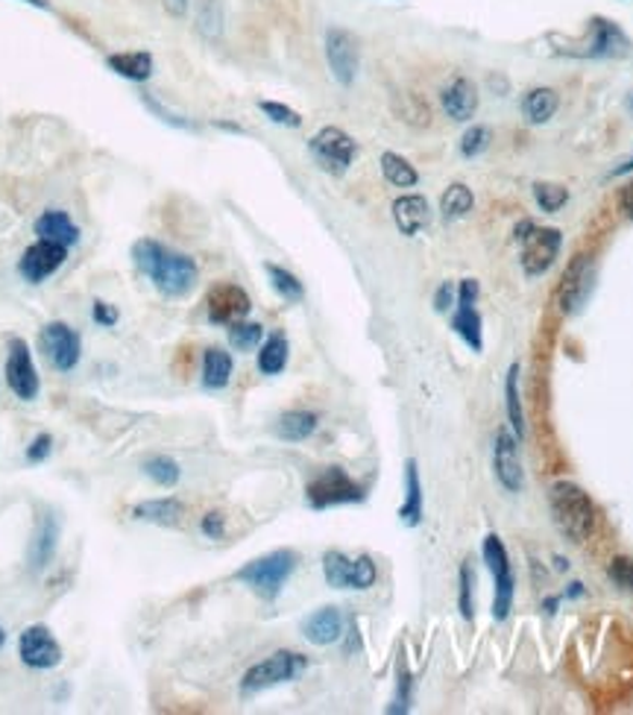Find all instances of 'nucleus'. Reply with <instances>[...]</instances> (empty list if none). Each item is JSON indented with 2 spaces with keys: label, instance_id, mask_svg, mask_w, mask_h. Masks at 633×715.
Returning <instances> with one entry per match:
<instances>
[{
  "label": "nucleus",
  "instance_id": "nucleus-1",
  "mask_svg": "<svg viewBox=\"0 0 633 715\" xmlns=\"http://www.w3.org/2000/svg\"><path fill=\"white\" fill-rule=\"evenodd\" d=\"M133 262L147 279L153 281V288L171 300L188 297L200 279V271H197V262L191 255L171 250L167 243L153 241V238H141L133 243Z\"/></svg>",
  "mask_w": 633,
  "mask_h": 715
},
{
  "label": "nucleus",
  "instance_id": "nucleus-2",
  "mask_svg": "<svg viewBox=\"0 0 633 715\" xmlns=\"http://www.w3.org/2000/svg\"><path fill=\"white\" fill-rule=\"evenodd\" d=\"M548 507L555 519L557 531L569 542H586L595 534L598 513H595L593 499L572 481H557L548 490Z\"/></svg>",
  "mask_w": 633,
  "mask_h": 715
},
{
  "label": "nucleus",
  "instance_id": "nucleus-3",
  "mask_svg": "<svg viewBox=\"0 0 633 715\" xmlns=\"http://www.w3.org/2000/svg\"><path fill=\"white\" fill-rule=\"evenodd\" d=\"M299 557L294 549H276L259 557V561H250L247 566H240L235 572V580L247 584L259 599L264 601H276L278 592L285 590V584L290 580V575L297 572Z\"/></svg>",
  "mask_w": 633,
  "mask_h": 715
},
{
  "label": "nucleus",
  "instance_id": "nucleus-4",
  "mask_svg": "<svg viewBox=\"0 0 633 715\" xmlns=\"http://www.w3.org/2000/svg\"><path fill=\"white\" fill-rule=\"evenodd\" d=\"M557 53L575 59H628L633 53V41L616 21L595 15L589 18L584 39L563 41V48H557Z\"/></svg>",
  "mask_w": 633,
  "mask_h": 715
},
{
  "label": "nucleus",
  "instance_id": "nucleus-5",
  "mask_svg": "<svg viewBox=\"0 0 633 715\" xmlns=\"http://www.w3.org/2000/svg\"><path fill=\"white\" fill-rule=\"evenodd\" d=\"M517 241L522 243V271L525 276H543L551 271L557 252L563 247V235L555 226H537L534 221H519L517 223Z\"/></svg>",
  "mask_w": 633,
  "mask_h": 715
},
{
  "label": "nucleus",
  "instance_id": "nucleus-6",
  "mask_svg": "<svg viewBox=\"0 0 633 715\" xmlns=\"http://www.w3.org/2000/svg\"><path fill=\"white\" fill-rule=\"evenodd\" d=\"M306 668L308 657H302L297 651H276V654H270L268 660L256 663V666L244 675V680H240V695L250 698L264 692V689L278 687V683H290V680H297Z\"/></svg>",
  "mask_w": 633,
  "mask_h": 715
},
{
  "label": "nucleus",
  "instance_id": "nucleus-7",
  "mask_svg": "<svg viewBox=\"0 0 633 715\" xmlns=\"http://www.w3.org/2000/svg\"><path fill=\"white\" fill-rule=\"evenodd\" d=\"M306 499L314 511H328V507H340V504H361L367 499V490L358 481H352L340 466H326L323 473L308 481Z\"/></svg>",
  "mask_w": 633,
  "mask_h": 715
},
{
  "label": "nucleus",
  "instance_id": "nucleus-8",
  "mask_svg": "<svg viewBox=\"0 0 633 715\" xmlns=\"http://www.w3.org/2000/svg\"><path fill=\"white\" fill-rule=\"evenodd\" d=\"M484 563H487L489 575H493V584H496V592H493V619L505 622L513 610V592H517V575H513V566H510L508 549L501 542L499 534H489L484 540Z\"/></svg>",
  "mask_w": 633,
  "mask_h": 715
},
{
  "label": "nucleus",
  "instance_id": "nucleus-9",
  "mask_svg": "<svg viewBox=\"0 0 633 715\" xmlns=\"http://www.w3.org/2000/svg\"><path fill=\"white\" fill-rule=\"evenodd\" d=\"M308 150L314 155L316 165L332 176H344L358 155L356 138L346 136L340 126H323V129L308 141Z\"/></svg>",
  "mask_w": 633,
  "mask_h": 715
},
{
  "label": "nucleus",
  "instance_id": "nucleus-10",
  "mask_svg": "<svg viewBox=\"0 0 633 715\" xmlns=\"http://www.w3.org/2000/svg\"><path fill=\"white\" fill-rule=\"evenodd\" d=\"M323 575L332 590H370L378 578V569L367 554L352 561L344 551L332 549L323 554Z\"/></svg>",
  "mask_w": 633,
  "mask_h": 715
},
{
  "label": "nucleus",
  "instance_id": "nucleus-11",
  "mask_svg": "<svg viewBox=\"0 0 633 715\" xmlns=\"http://www.w3.org/2000/svg\"><path fill=\"white\" fill-rule=\"evenodd\" d=\"M595 288V262L593 255H575L569 262L560 288H557V309L563 314H578L584 309L586 300L593 297Z\"/></svg>",
  "mask_w": 633,
  "mask_h": 715
},
{
  "label": "nucleus",
  "instance_id": "nucleus-12",
  "mask_svg": "<svg viewBox=\"0 0 633 715\" xmlns=\"http://www.w3.org/2000/svg\"><path fill=\"white\" fill-rule=\"evenodd\" d=\"M39 347L50 361V367L59 373H71L83 358V340H79L77 329H71L67 323H59V319L48 323L39 331Z\"/></svg>",
  "mask_w": 633,
  "mask_h": 715
},
{
  "label": "nucleus",
  "instance_id": "nucleus-13",
  "mask_svg": "<svg viewBox=\"0 0 633 715\" xmlns=\"http://www.w3.org/2000/svg\"><path fill=\"white\" fill-rule=\"evenodd\" d=\"M326 62L332 77L340 86H352L361 68V45H358L356 33H349L344 27H328L326 29Z\"/></svg>",
  "mask_w": 633,
  "mask_h": 715
},
{
  "label": "nucleus",
  "instance_id": "nucleus-14",
  "mask_svg": "<svg viewBox=\"0 0 633 715\" xmlns=\"http://www.w3.org/2000/svg\"><path fill=\"white\" fill-rule=\"evenodd\" d=\"M479 290V281L463 279L461 288H458L455 314H451V331H455L472 352H481V349H484V323H481V314L479 309H475Z\"/></svg>",
  "mask_w": 633,
  "mask_h": 715
},
{
  "label": "nucleus",
  "instance_id": "nucleus-15",
  "mask_svg": "<svg viewBox=\"0 0 633 715\" xmlns=\"http://www.w3.org/2000/svg\"><path fill=\"white\" fill-rule=\"evenodd\" d=\"M7 381H10V390L21 399V402H33V399L39 397V390H41L39 373H36L33 352H29L27 340L24 338L10 340V355H7Z\"/></svg>",
  "mask_w": 633,
  "mask_h": 715
},
{
  "label": "nucleus",
  "instance_id": "nucleus-16",
  "mask_svg": "<svg viewBox=\"0 0 633 715\" xmlns=\"http://www.w3.org/2000/svg\"><path fill=\"white\" fill-rule=\"evenodd\" d=\"M18 657L27 668L48 672L62 663V645L45 625H29L18 639Z\"/></svg>",
  "mask_w": 633,
  "mask_h": 715
},
{
  "label": "nucleus",
  "instance_id": "nucleus-17",
  "mask_svg": "<svg viewBox=\"0 0 633 715\" xmlns=\"http://www.w3.org/2000/svg\"><path fill=\"white\" fill-rule=\"evenodd\" d=\"M493 469H496V478H499V484L508 490V493H522V490H525V469H522L519 440L513 431H505V428L496 431Z\"/></svg>",
  "mask_w": 633,
  "mask_h": 715
},
{
  "label": "nucleus",
  "instance_id": "nucleus-18",
  "mask_svg": "<svg viewBox=\"0 0 633 715\" xmlns=\"http://www.w3.org/2000/svg\"><path fill=\"white\" fill-rule=\"evenodd\" d=\"M65 259H67V247L53 241H41L39 238V241L33 243V247H27L24 255H21L18 273L29 281V285H41V281L50 279V276L65 264Z\"/></svg>",
  "mask_w": 633,
  "mask_h": 715
},
{
  "label": "nucleus",
  "instance_id": "nucleus-19",
  "mask_svg": "<svg viewBox=\"0 0 633 715\" xmlns=\"http://www.w3.org/2000/svg\"><path fill=\"white\" fill-rule=\"evenodd\" d=\"M206 311H209V319L214 326H232L238 319H247V314L252 311V302L247 297V290L226 281V285L211 288L209 300H206Z\"/></svg>",
  "mask_w": 633,
  "mask_h": 715
},
{
  "label": "nucleus",
  "instance_id": "nucleus-20",
  "mask_svg": "<svg viewBox=\"0 0 633 715\" xmlns=\"http://www.w3.org/2000/svg\"><path fill=\"white\" fill-rule=\"evenodd\" d=\"M440 100L446 115H449L451 121H458V124H467V121H472L475 112H479V88L467 77L451 79L449 86L443 88Z\"/></svg>",
  "mask_w": 633,
  "mask_h": 715
},
{
  "label": "nucleus",
  "instance_id": "nucleus-21",
  "mask_svg": "<svg viewBox=\"0 0 633 715\" xmlns=\"http://www.w3.org/2000/svg\"><path fill=\"white\" fill-rule=\"evenodd\" d=\"M344 613L337 607H320L302 622V634L311 645H335L337 639L344 637Z\"/></svg>",
  "mask_w": 633,
  "mask_h": 715
},
{
  "label": "nucleus",
  "instance_id": "nucleus-22",
  "mask_svg": "<svg viewBox=\"0 0 633 715\" xmlns=\"http://www.w3.org/2000/svg\"><path fill=\"white\" fill-rule=\"evenodd\" d=\"M394 221L399 226V233L413 238L420 235L429 221H432V209H429V200L422 193H405L394 203Z\"/></svg>",
  "mask_w": 633,
  "mask_h": 715
},
{
  "label": "nucleus",
  "instance_id": "nucleus-23",
  "mask_svg": "<svg viewBox=\"0 0 633 715\" xmlns=\"http://www.w3.org/2000/svg\"><path fill=\"white\" fill-rule=\"evenodd\" d=\"M36 235L41 241L62 243V247H74L79 241V226L71 221V214L50 209L36 221Z\"/></svg>",
  "mask_w": 633,
  "mask_h": 715
},
{
  "label": "nucleus",
  "instance_id": "nucleus-24",
  "mask_svg": "<svg viewBox=\"0 0 633 715\" xmlns=\"http://www.w3.org/2000/svg\"><path fill=\"white\" fill-rule=\"evenodd\" d=\"M59 549V519L53 513H45L39 523V531L33 537V545H29V566L39 572L45 569L53 554Z\"/></svg>",
  "mask_w": 633,
  "mask_h": 715
},
{
  "label": "nucleus",
  "instance_id": "nucleus-25",
  "mask_svg": "<svg viewBox=\"0 0 633 715\" xmlns=\"http://www.w3.org/2000/svg\"><path fill=\"white\" fill-rule=\"evenodd\" d=\"M183 513H185V504L179 502V499H147V502L135 504L133 519L171 528V525L183 523Z\"/></svg>",
  "mask_w": 633,
  "mask_h": 715
},
{
  "label": "nucleus",
  "instance_id": "nucleus-26",
  "mask_svg": "<svg viewBox=\"0 0 633 715\" xmlns=\"http://www.w3.org/2000/svg\"><path fill=\"white\" fill-rule=\"evenodd\" d=\"M105 65L115 71L117 77L129 83H147L153 77V57L147 50H126V53H112L105 57Z\"/></svg>",
  "mask_w": 633,
  "mask_h": 715
},
{
  "label": "nucleus",
  "instance_id": "nucleus-27",
  "mask_svg": "<svg viewBox=\"0 0 633 715\" xmlns=\"http://www.w3.org/2000/svg\"><path fill=\"white\" fill-rule=\"evenodd\" d=\"M232 355L221 347H209L202 352V387L206 390H223L232 381Z\"/></svg>",
  "mask_w": 633,
  "mask_h": 715
},
{
  "label": "nucleus",
  "instance_id": "nucleus-28",
  "mask_svg": "<svg viewBox=\"0 0 633 715\" xmlns=\"http://www.w3.org/2000/svg\"><path fill=\"white\" fill-rule=\"evenodd\" d=\"M399 519L405 528H417L422 523V484L413 457L405 464V502L399 507Z\"/></svg>",
  "mask_w": 633,
  "mask_h": 715
},
{
  "label": "nucleus",
  "instance_id": "nucleus-29",
  "mask_svg": "<svg viewBox=\"0 0 633 715\" xmlns=\"http://www.w3.org/2000/svg\"><path fill=\"white\" fill-rule=\"evenodd\" d=\"M557 106H560V97H557L555 88H531L525 97H522V115H525L528 124H548L555 117Z\"/></svg>",
  "mask_w": 633,
  "mask_h": 715
},
{
  "label": "nucleus",
  "instance_id": "nucleus-30",
  "mask_svg": "<svg viewBox=\"0 0 633 715\" xmlns=\"http://www.w3.org/2000/svg\"><path fill=\"white\" fill-rule=\"evenodd\" d=\"M320 426V416L314 411H288L276 419V435L288 443H302L314 435Z\"/></svg>",
  "mask_w": 633,
  "mask_h": 715
},
{
  "label": "nucleus",
  "instance_id": "nucleus-31",
  "mask_svg": "<svg viewBox=\"0 0 633 715\" xmlns=\"http://www.w3.org/2000/svg\"><path fill=\"white\" fill-rule=\"evenodd\" d=\"M288 338L282 335V331H276V335H270L268 340H264V347H261L259 352V369L264 373V376H278L282 369L288 367Z\"/></svg>",
  "mask_w": 633,
  "mask_h": 715
},
{
  "label": "nucleus",
  "instance_id": "nucleus-32",
  "mask_svg": "<svg viewBox=\"0 0 633 715\" xmlns=\"http://www.w3.org/2000/svg\"><path fill=\"white\" fill-rule=\"evenodd\" d=\"M505 407H508L510 431L522 440L525 437V414H522V399H519V364H510L508 378H505Z\"/></svg>",
  "mask_w": 633,
  "mask_h": 715
},
{
  "label": "nucleus",
  "instance_id": "nucleus-33",
  "mask_svg": "<svg viewBox=\"0 0 633 715\" xmlns=\"http://www.w3.org/2000/svg\"><path fill=\"white\" fill-rule=\"evenodd\" d=\"M472 205H475V197L463 183L449 185L440 197V212L446 221H461L467 214L472 212Z\"/></svg>",
  "mask_w": 633,
  "mask_h": 715
},
{
  "label": "nucleus",
  "instance_id": "nucleus-34",
  "mask_svg": "<svg viewBox=\"0 0 633 715\" xmlns=\"http://www.w3.org/2000/svg\"><path fill=\"white\" fill-rule=\"evenodd\" d=\"M382 174L384 179L390 185H396V188H413V185L420 183V174H417V167L408 162V159H402L399 153H382Z\"/></svg>",
  "mask_w": 633,
  "mask_h": 715
},
{
  "label": "nucleus",
  "instance_id": "nucleus-35",
  "mask_svg": "<svg viewBox=\"0 0 633 715\" xmlns=\"http://www.w3.org/2000/svg\"><path fill=\"white\" fill-rule=\"evenodd\" d=\"M141 473L153 484H159V487H176L183 469H179V464H176L173 457H167V454H153V457H147L145 464H141Z\"/></svg>",
  "mask_w": 633,
  "mask_h": 715
},
{
  "label": "nucleus",
  "instance_id": "nucleus-36",
  "mask_svg": "<svg viewBox=\"0 0 633 715\" xmlns=\"http://www.w3.org/2000/svg\"><path fill=\"white\" fill-rule=\"evenodd\" d=\"M264 271H268L270 285H273V290H276L282 300L302 302V297H306V288H302V281H299L294 273L285 271V267H278V264H264Z\"/></svg>",
  "mask_w": 633,
  "mask_h": 715
},
{
  "label": "nucleus",
  "instance_id": "nucleus-37",
  "mask_svg": "<svg viewBox=\"0 0 633 715\" xmlns=\"http://www.w3.org/2000/svg\"><path fill=\"white\" fill-rule=\"evenodd\" d=\"M197 29L209 41H218L223 36V7L221 0H200L197 3Z\"/></svg>",
  "mask_w": 633,
  "mask_h": 715
},
{
  "label": "nucleus",
  "instance_id": "nucleus-38",
  "mask_svg": "<svg viewBox=\"0 0 633 715\" xmlns=\"http://www.w3.org/2000/svg\"><path fill=\"white\" fill-rule=\"evenodd\" d=\"M264 338V326L261 323H247V319H238L229 326V347L238 349V352H250L256 349Z\"/></svg>",
  "mask_w": 633,
  "mask_h": 715
},
{
  "label": "nucleus",
  "instance_id": "nucleus-39",
  "mask_svg": "<svg viewBox=\"0 0 633 715\" xmlns=\"http://www.w3.org/2000/svg\"><path fill=\"white\" fill-rule=\"evenodd\" d=\"M534 197H537V205L546 214L560 212L569 203V191L557 183H537L534 185Z\"/></svg>",
  "mask_w": 633,
  "mask_h": 715
},
{
  "label": "nucleus",
  "instance_id": "nucleus-40",
  "mask_svg": "<svg viewBox=\"0 0 633 715\" xmlns=\"http://www.w3.org/2000/svg\"><path fill=\"white\" fill-rule=\"evenodd\" d=\"M413 704V677L411 672H408V666L405 663H399V677H396V695L394 701H390V706H387V713L390 715H405L408 710H411Z\"/></svg>",
  "mask_w": 633,
  "mask_h": 715
},
{
  "label": "nucleus",
  "instance_id": "nucleus-41",
  "mask_svg": "<svg viewBox=\"0 0 633 715\" xmlns=\"http://www.w3.org/2000/svg\"><path fill=\"white\" fill-rule=\"evenodd\" d=\"M489 141H493V133H489V126H470L461 138V155L463 159H475V155L487 153Z\"/></svg>",
  "mask_w": 633,
  "mask_h": 715
},
{
  "label": "nucleus",
  "instance_id": "nucleus-42",
  "mask_svg": "<svg viewBox=\"0 0 633 715\" xmlns=\"http://www.w3.org/2000/svg\"><path fill=\"white\" fill-rule=\"evenodd\" d=\"M458 610L467 622L475 616V572H472L470 561L461 566V590H458Z\"/></svg>",
  "mask_w": 633,
  "mask_h": 715
},
{
  "label": "nucleus",
  "instance_id": "nucleus-43",
  "mask_svg": "<svg viewBox=\"0 0 633 715\" xmlns=\"http://www.w3.org/2000/svg\"><path fill=\"white\" fill-rule=\"evenodd\" d=\"M259 109L270 117V121H273V124L288 126V129H299V126H302V117H299V112H294V109L285 106V103H276V100H261Z\"/></svg>",
  "mask_w": 633,
  "mask_h": 715
},
{
  "label": "nucleus",
  "instance_id": "nucleus-44",
  "mask_svg": "<svg viewBox=\"0 0 633 715\" xmlns=\"http://www.w3.org/2000/svg\"><path fill=\"white\" fill-rule=\"evenodd\" d=\"M610 580H613L616 587L624 592H633V561L631 557H616L610 561V569H607Z\"/></svg>",
  "mask_w": 633,
  "mask_h": 715
},
{
  "label": "nucleus",
  "instance_id": "nucleus-45",
  "mask_svg": "<svg viewBox=\"0 0 633 715\" xmlns=\"http://www.w3.org/2000/svg\"><path fill=\"white\" fill-rule=\"evenodd\" d=\"M141 100H145V106L150 109V112H153L156 117H162L164 124H171V126H176V129H194V124L191 121H185V117H179V115H173V112H167V109L162 106V103H156L153 100V95H141Z\"/></svg>",
  "mask_w": 633,
  "mask_h": 715
},
{
  "label": "nucleus",
  "instance_id": "nucleus-46",
  "mask_svg": "<svg viewBox=\"0 0 633 715\" xmlns=\"http://www.w3.org/2000/svg\"><path fill=\"white\" fill-rule=\"evenodd\" d=\"M200 528L209 540H223V537H226V516L218 511H209L202 516Z\"/></svg>",
  "mask_w": 633,
  "mask_h": 715
},
{
  "label": "nucleus",
  "instance_id": "nucleus-47",
  "mask_svg": "<svg viewBox=\"0 0 633 715\" xmlns=\"http://www.w3.org/2000/svg\"><path fill=\"white\" fill-rule=\"evenodd\" d=\"M50 452H53V437L39 435L27 446V464H41V461H48Z\"/></svg>",
  "mask_w": 633,
  "mask_h": 715
},
{
  "label": "nucleus",
  "instance_id": "nucleus-48",
  "mask_svg": "<svg viewBox=\"0 0 633 715\" xmlns=\"http://www.w3.org/2000/svg\"><path fill=\"white\" fill-rule=\"evenodd\" d=\"M91 314H95L97 326H105V329H112V326L117 323V309L103 300H95V309H91Z\"/></svg>",
  "mask_w": 633,
  "mask_h": 715
},
{
  "label": "nucleus",
  "instance_id": "nucleus-49",
  "mask_svg": "<svg viewBox=\"0 0 633 715\" xmlns=\"http://www.w3.org/2000/svg\"><path fill=\"white\" fill-rule=\"evenodd\" d=\"M455 302H458L455 288H451L449 281H443L440 288H437V293H434V311H437V314H446L449 309H455Z\"/></svg>",
  "mask_w": 633,
  "mask_h": 715
},
{
  "label": "nucleus",
  "instance_id": "nucleus-50",
  "mask_svg": "<svg viewBox=\"0 0 633 715\" xmlns=\"http://www.w3.org/2000/svg\"><path fill=\"white\" fill-rule=\"evenodd\" d=\"M619 205H622V212L628 217H633V179L619 191Z\"/></svg>",
  "mask_w": 633,
  "mask_h": 715
},
{
  "label": "nucleus",
  "instance_id": "nucleus-51",
  "mask_svg": "<svg viewBox=\"0 0 633 715\" xmlns=\"http://www.w3.org/2000/svg\"><path fill=\"white\" fill-rule=\"evenodd\" d=\"M162 3L167 15H173V18H183L185 12H188V0H162Z\"/></svg>",
  "mask_w": 633,
  "mask_h": 715
},
{
  "label": "nucleus",
  "instance_id": "nucleus-52",
  "mask_svg": "<svg viewBox=\"0 0 633 715\" xmlns=\"http://www.w3.org/2000/svg\"><path fill=\"white\" fill-rule=\"evenodd\" d=\"M631 171H633V155L628 159V162H622L619 167H613V171H610V176H624V174H631Z\"/></svg>",
  "mask_w": 633,
  "mask_h": 715
},
{
  "label": "nucleus",
  "instance_id": "nucleus-53",
  "mask_svg": "<svg viewBox=\"0 0 633 715\" xmlns=\"http://www.w3.org/2000/svg\"><path fill=\"white\" fill-rule=\"evenodd\" d=\"M581 595H584V584H569V590H567V599H581Z\"/></svg>",
  "mask_w": 633,
  "mask_h": 715
},
{
  "label": "nucleus",
  "instance_id": "nucleus-54",
  "mask_svg": "<svg viewBox=\"0 0 633 715\" xmlns=\"http://www.w3.org/2000/svg\"><path fill=\"white\" fill-rule=\"evenodd\" d=\"M557 604H560V599H546V604H543V607H546L548 616H555V613H557Z\"/></svg>",
  "mask_w": 633,
  "mask_h": 715
},
{
  "label": "nucleus",
  "instance_id": "nucleus-55",
  "mask_svg": "<svg viewBox=\"0 0 633 715\" xmlns=\"http://www.w3.org/2000/svg\"><path fill=\"white\" fill-rule=\"evenodd\" d=\"M21 3H29V7H36V10H50L48 0H21Z\"/></svg>",
  "mask_w": 633,
  "mask_h": 715
},
{
  "label": "nucleus",
  "instance_id": "nucleus-56",
  "mask_svg": "<svg viewBox=\"0 0 633 715\" xmlns=\"http://www.w3.org/2000/svg\"><path fill=\"white\" fill-rule=\"evenodd\" d=\"M3 642H7V634H3V628H0V648H3Z\"/></svg>",
  "mask_w": 633,
  "mask_h": 715
},
{
  "label": "nucleus",
  "instance_id": "nucleus-57",
  "mask_svg": "<svg viewBox=\"0 0 633 715\" xmlns=\"http://www.w3.org/2000/svg\"><path fill=\"white\" fill-rule=\"evenodd\" d=\"M628 109H631V112H633V91H631V97H628Z\"/></svg>",
  "mask_w": 633,
  "mask_h": 715
}]
</instances>
